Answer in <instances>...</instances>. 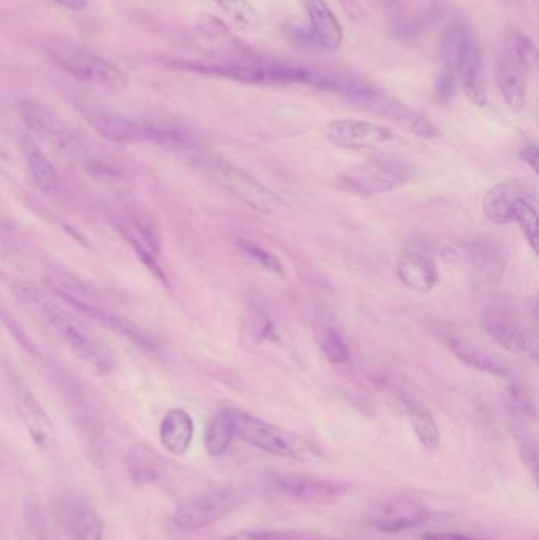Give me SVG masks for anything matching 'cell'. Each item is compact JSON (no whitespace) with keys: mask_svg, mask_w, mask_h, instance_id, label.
Returning a JSON list of instances; mask_svg holds the SVG:
<instances>
[{"mask_svg":"<svg viewBox=\"0 0 539 540\" xmlns=\"http://www.w3.org/2000/svg\"><path fill=\"white\" fill-rule=\"evenodd\" d=\"M81 114L95 132L111 143H149L162 146H187V133L173 125L160 124L154 120L133 119L125 114L102 106H81Z\"/></svg>","mask_w":539,"mask_h":540,"instance_id":"1","label":"cell"},{"mask_svg":"<svg viewBox=\"0 0 539 540\" xmlns=\"http://www.w3.org/2000/svg\"><path fill=\"white\" fill-rule=\"evenodd\" d=\"M234 425L236 438L268 454L291 458L298 462H318L325 457L323 450L310 443L309 439L264 422L258 417L242 413L239 409H234Z\"/></svg>","mask_w":539,"mask_h":540,"instance_id":"2","label":"cell"},{"mask_svg":"<svg viewBox=\"0 0 539 540\" xmlns=\"http://www.w3.org/2000/svg\"><path fill=\"white\" fill-rule=\"evenodd\" d=\"M413 177V166L392 155H380L345 169L336 177V184L343 192L370 198L392 192L411 182Z\"/></svg>","mask_w":539,"mask_h":540,"instance_id":"3","label":"cell"},{"mask_svg":"<svg viewBox=\"0 0 539 540\" xmlns=\"http://www.w3.org/2000/svg\"><path fill=\"white\" fill-rule=\"evenodd\" d=\"M43 316L46 318V323L78 359L91 365L98 372H113L116 368V356L100 338L92 335L89 330L76 323L72 316L62 312L56 305H45Z\"/></svg>","mask_w":539,"mask_h":540,"instance_id":"4","label":"cell"},{"mask_svg":"<svg viewBox=\"0 0 539 540\" xmlns=\"http://www.w3.org/2000/svg\"><path fill=\"white\" fill-rule=\"evenodd\" d=\"M196 166L214 179L220 187L225 188L231 195L241 199L242 203L261 212H274L285 206L282 199L264 187L258 180L253 179L242 169L236 168L222 158L201 157Z\"/></svg>","mask_w":539,"mask_h":540,"instance_id":"5","label":"cell"},{"mask_svg":"<svg viewBox=\"0 0 539 540\" xmlns=\"http://www.w3.org/2000/svg\"><path fill=\"white\" fill-rule=\"evenodd\" d=\"M241 503V493L234 488H217L209 492L198 493L187 499L176 509L173 523L176 528L192 533L200 531L220 518L230 514Z\"/></svg>","mask_w":539,"mask_h":540,"instance_id":"6","label":"cell"},{"mask_svg":"<svg viewBox=\"0 0 539 540\" xmlns=\"http://www.w3.org/2000/svg\"><path fill=\"white\" fill-rule=\"evenodd\" d=\"M18 113L26 125L40 141L53 147L64 157H78L83 150L80 139L67 127L64 120L34 100H23L18 103Z\"/></svg>","mask_w":539,"mask_h":540,"instance_id":"7","label":"cell"},{"mask_svg":"<svg viewBox=\"0 0 539 540\" xmlns=\"http://www.w3.org/2000/svg\"><path fill=\"white\" fill-rule=\"evenodd\" d=\"M54 60L64 72L83 83L106 89H121L127 84V76L121 68L84 49H67L56 54Z\"/></svg>","mask_w":539,"mask_h":540,"instance_id":"8","label":"cell"},{"mask_svg":"<svg viewBox=\"0 0 539 540\" xmlns=\"http://www.w3.org/2000/svg\"><path fill=\"white\" fill-rule=\"evenodd\" d=\"M323 135L329 143L345 149H377L397 141L389 128L358 119L331 120L323 128Z\"/></svg>","mask_w":539,"mask_h":540,"instance_id":"9","label":"cell"},{"mask_svg":"<svg viewBox=\"0 0 539 540\" xmlns=\"http://www.w3.org/2000/svg\"><path fill=\"white\" fill-rule=\"evenodd\" d=\"M430 518L429 509L415 499L389 498L374 506L367 523L381 533H402L407 529L423 526Z\"/></svg>","mask_w":539,"mask_h":540,"instance_id":"10","label":"cell"},{"mask_svg":"<svg viewBox=\"0 0 539 540\" xmlns=\"http://www.w3.org/2000/svg\"><path fill=\"white\" fill-rule=\"evenodd\" d=\"M57 520L72 540H102L103 522L97 510L78 496H64L56 506Z\"/></svg>","mask_w":539,"mask_h":540,"instance_id":"11","label":"cell"},{"mask_svg":"<svg viewBox=\"0 0 539 540\" xmlns=\"http://www.w3.org/2000/svg\"><path fill=\"white\" fill-rule=\"evenodd\" d=\"M454 75L459 79L468 100L476 106H486L487 90L484 78L483 53L476 42L472 29L468 30L464 43L460 46L459 56L454 65Z\"/></svg>","mask_w":539,"mask_h":540,"instance_id":"12","label":"cell"},{"mask_svg":"<svg viewBox=\"0 0 539 540\" xmlns=\"http://www.w3.org/2000/svg\"><path fill=\"white\" fill-rule=\"evenodd\" d=\"M528 198H536L535 187L528 180H505L490 188L484 196V215L495 225H508L513 223L517 204Z\"/></svg>","mask_w":539,"mask_h":540,"instance_id":"13","label":"cell"},{"mask_svg":"<svg viewBox=\"0 0 539 540\" xmlns=\"http://www.w3.org/2000/svg\"><path fill=\"white\" fill-rule=\"evenodd\" d=\"M13 398H15L16 413L23 422L26 432L31 436L32 443L38 449L51 446L54 436L53 420L49 419L45 408L40 405L29 387L16 386Z\"/></svg>","mask_w":539,"mask_h":540,"instance_id":"14","label":"cell"},{"mask_svg":"<svg viewBox=\"0 0 539 540\" xmlns=\"http://www.w3.org/2000/svg\"><path fill=\"white\" fill-rule=\"evenodd\" d=\"M508 258L505 247L489 240H472L462 247L464 263L484 282H500L508 266Z\"/></svg>","mask_w":539,"mask_h":540,"instance_id":"15","label":"cell"},{"mask_svg":"<svg viewBox=\"0 0 539 540\" xmlns=\"http://www.w3.org/2000/svg\"><path fill=\"white\" fill-rule=\"evenodd\" d=\"M271 485L272 490H276L277 493L304 501H326L345 493V485L301 474L272 476Z\"/></svg>","mask_w":539,"mask_h":540,"instance_id":"16","label":"cell"},{"mask_svg":"<svg viewBox=\"0 0 539 540\" xmlns=\"http://www.w3.org/2000/svg\"><path fill=\"white\" fill-rule=\"evenodd\" d=\"M400 282L418 293H430L440 282L437 264L421 252H407L397 261Z\"/></svg>","mask_w":539,"mask_h":540,"instance_id":"17","label":"cell"},{"mask_svg":"<svg viewBox=\"0 0 539 540\" xmlns=\"http://www.w3.org/2000/svg\"><path fill=\"white\" fill-rule=\"evenodd\" d=\"M310 21V37L321 48L334 49L342 45L343 29L325 0H304Z\"/></svg>","mask_w":539,"mask_h":540,"instance_id":"18","label":"cell"},{"mask_svg":"<svg viewBox=\"0 0 539 540\" xmlns=\"http://www.w3.org/2000/svg\"><path fill=\"white\" fill-rule=\"evenodd\" d=\"M193 433V419L184 409H171L160 424V441L174 455H184L189 450Z\"/></svg>","mask_w":539,"mask_h":540,"instance_id":"19","label":"cell"},{"mask_svg":"<svg viewBox=\"0 0 539 540\" xmlns=\"http://www.w3.org/2000/svg\"><path fill=\"white\" fill-rule=\"evenodd\" d=\"M481 326H483L484 332L508 353L522 354L527 351L528 340L524 330L506 316L487 312L481 319Z\"/></svg>","mask_w":539,"mask_h":540,"instance_id":"20","label":"cell"},{"mask_svg":"<svg viewBox=\"0 0 539 540\" xmlns=\"http://www.w3.org/2000/svg\"><path fill=\"white\" fill-rule=\"evenodd\" d=\"M448 345L454 356L473 370L495 376L508 375L509 368L503 360L498 359L494 354L487 353L486 349L479 348L467 338L451 337Z\"/></svg>","mask_w":539,"mask_h":540,"instance_id":"21","label":"cell"},{"mask_svg":"<svg viewBox=\"0 0 539 540\" xmlns=\"http://www.w3.org/2000/svg\"><path fill=\"white\" fill-rule=\"evenodd\" d=\"M497 84L509 109L514 113H521L522 109L525 108V100H527L525 79L521 68L511 59L509 54L498 60Z\"/></svg>","mask_w":539,"mask_h":540,"instance_id":"22","label":"cell"},{"mask_svg":"<svg viewBox=\"0 0 539 540\" xmlns=\"http://www.w3.org/2000/svg\"><path fill=\"white\" fill-rule=\"evenodd\" d=\"M236 438V425H234V409H220L209 420L204 432V449L211 457H220L227 452L228 447Z\"/></svg>","mask_w":539,"mask_h":540,"instance_id":"23","label":"cell"},{"mask_svg":"<svg viewBox=\"0 0 539 540\" xmlns=\"http://www.w3.org/2000/svg\"><path fill=\"white\" fill-rule=\"evenodd\" d=\"M23 152L26 157L29 173H31L34 184L38 190H42L46 195H54L59 190V174L53 163L43 154L42 149H38L37 144L31 139H24Z\"/></svg>","mask_w":539,"mask_h":540,"instance_id":"24","label":"cell"},{"mask_svg":"<svg viewBox=\"0 0 539 540\" xmlns=\"http://www.w3.org/2000/svg\"><path fill=\"white\" fill-rule=\"evenodd\" d=\"M404 406L419 443L426 449L437 450L440 446V430L434 414L430 413L423 403L416 402L413 398H404Z\"/></svg>","mask_w":539,"mask_h":540,"instance_id":"25","label":"cell"},{"mask_svg":"<svg viewBox=\"0 0 539 540\" xmlns=\"http://www.w3.org/2000/svg\"><path fill=\"white\" fill-rule=\"evenodd\" d=\"M538 198H528L517 204L514 210V220L521 226L522 233L527 239L533 252L538 253Z\"/></svg>","mask_w":539,"mask_h":540,"instance_id":"26","label":"cell"},{"mask_svg":"<svg viewBox=\"0 0 539 540\" xmlns=\"http://www.w3.org/2000/svg\"><path fill=\"white\" fill-rule=\"evenodd\" d=\"M470 27L464 24L454 23L446 27L441 37L440 54L446 70H451L454 73V65H456L457 56H459L460 46L464 43Z\"/></svg>","mask_w":539,"mask_h":540,"instance_id":"27","label":"cell"},{"mask_svg":"<svg viewBox=\"0 0 539 540\" xmlns=\"http://www.w3.org/2000/svg\"><path fill=\"white\" fill-rule=\"evenodd\" d=\"M321 348H323V353L328 357L329 362L337 365V367L350 362V348H348L345 338L340 335V332L337 329L329 327V329L325 330L323 340H321Z\"/></svg>","mask_w":539,"mask_h":540,"instance_id":"28","label":"cell"},{"mask_svg":"<svg viewBox=\"0 0 539 540\" xmlns=\"http://www.w3.org/2000/svg\"><path fill=\"white\" fill-rule=\"evenodd\" d=\"M511 59L519 65L522 72L535 67L538 53H536L535 43L530 40L525 34L517 32L513 37V53L509 54Z\"/></svg>","mask_w":539,"mask_h":540,"instance_id":"29","label":"cell"},{"mask_svg":"<svg viewBox=\"0 0 539 540\" xmlns=\"http://www.w3.org/2000/svg\"><path fill=\"white\" fill-rule=\"evenodd\" d=\"M225 540H337L317 534L296 533V531H250L236 534Z\"/></svg>","mask_w":539,"mask_h":540,"instance_id":"30","label":"cell"},{"mask_svg":"<svg viewBox=\"0 0 539 540\" xmlns=\"http://www.w3.org/2000/svg\"><path fill=\"white\" fill-rule=\"evenodd\" d=\"M239 248L245 255L253 259L255 263L260 264L263 269L268 270L271 274L283 275L282 264L276 256L269 253L268 250H264L260 245L253 244V242H247V240H241L239 242Z\"/></svg>","mask_w":539,"mask_h":540,"instance_id":"31","label":"cell"},{"mask_svg":"<svg viewBox=\"0 0 539 540\" xmlns=\"http://www.w3.org/2000/svg\"><path fill=\"white\" fill-rule=\"evenodd\" d=\"M250 319H252L250 324H252L253 335L258 340H266V338H271L272 340V338L276 337V327H274L271 318H269L268 313L264 312V310L257 308Z\"/></svg>","mask_w":539,"mask_h":540,"instance_id":"32","label":"cell"},{"mask_svg":"<svg viewBox=\"0 0 539 540\" xmlns=\"http://www.w3.org/2000/svg\"><path fill=\"white\" fill-rule=\"evenodd\" d=\"M217 2L234 19H238V21L244 24L252 23L255 12H253V8L250 7L247 0H217Z\"/></svg>","mask_w":539,"mask_h":540,"instance_id":"33","label":"cell"},{"mask_svg":"<svg viewBox=\"0 0 539 540\" xmlns=\"http://www.w3.org/2000/svg\"><path fill=\"white\" fill-rule=\"evenodd\" d=\"M454 90H456V75L445 68L437 78L435 97L440 103H449L451 98L454 97Z\"/></svg>","mask_w":539,"mask_h":540,"instance_id":"34","label":"cell"},{"mask_svg":"<svg viewBox=\"0 0 539 540\" xmlns=\"http://www.w3.org/2000/svg\"><path fill=\"white\" fill-rule=\"evenodd\" d=\"M519 157L524 160L527 165L532 166L533 171L535 173H538V147H536V144L530 143L527 144V146L524 147V149L519 152Z\"/></svg>","mask_w":539,"mask_h":540,"instance_id":"35","label":"cell"},{"mask_svg":"<svg viewBox=\"0 0 539 540\" xmlns=\"http://www.w3.org/2000/svg\"><path fill=\"white\" fill-rule=\"evenodd\" d=\"M421 540H483V539H476V537L467 536V534L437 533V531H430V533H424L423 536H421Z\"/></svg>","mask_w":539,"mask_h":540,"instance_id":"36","label":"cell"},{"mask_svg":"<svg viewBox=\"0 0 539 540\" xmlns=\"http://www.w3.org/2000/svg\"><path fill=\"white\" fill-rule=\"evenodd\" d=\"M54 4L61 5L62 8L72 10V12H81L87 7V0H51Z\"/></svg>","mask_w":539,"mask_h":540,"instance_id":"37","label":"cell"},{"mask_svg":"<svg viewBox=\"0 0 539 540\" xmlns=\"http://www.w3.org/2000/svg\"><path fill=\"white\" fill-rule=\"evenodd\" d=\"M12 169V158L5 147L0 144V174H7Z\"/></svg>","mask_w":539,"mask_h":540,"instance_id":"38","label":"cell"},{"mask_svg":"<svg viewBox=\"0 0 539 540\" xmlns=\"http://www.w3.org/2000/svg\"><path fill=\"white\" fill-rule=\"evenodd\" d=\"M342 7L351 15L356 16L359 13L358 0H340Z\"/></svg>","mask_w":539,"mask_h":540,"instance_id":"39","label":"cell"}]
</instances>
